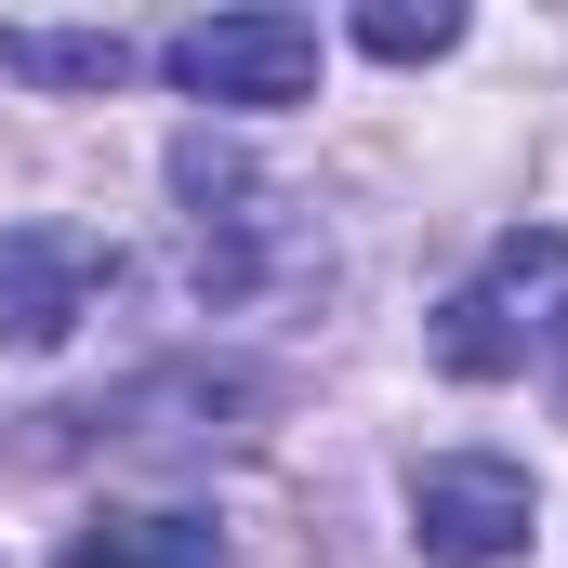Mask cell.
I'll list each match as a JSON object with an SVG mask.
<instances>
[{
	"label": "cell",
	"instance_id": "obj_9",
	"mask_svg": "<svg viewBox=\"0 0 568 568\" xmlns=\"http://www.w3.org/2000/svg\"><path fill=\"white\" fill-rule=\"evenodd\" d=\"M556 371H568V331H556Z\"/></svg>",
	"mask_w": 568,
	"mask_h": 568
},
{
	"label": "cell",
	"instance_id": "obj_4",
	"mask_svg": "<svg viewBox=\"0 0 568 568\" xmlns=\"http://www.w3.org/2000/svg\"><path fill=\"white\" fill-rule=\"evenodd\" d=\"M106 291H120V252L93 225H67V212L0 225V357H53Z\"/></svg>",
	"mask_w": 568,
	"mask_h": 568
},
{
	"label": "cell",
	"instance_id": "obj_8",
	"mask_svg": "<svg viewBox=\"0 0 568 568\" xmlns=\"http://www.w3.org/2000/svg\"><path fill=\"white\" fill-rule=\"evenodd\" d=\"M357 53H384V67L463 53V0H371V13H357Z\"/></svg>",
	"mask_w": 568,
	"mask_h": 568
},
{
	"label": "cell",
	"instance_id": "obj_5",
	"mask_svg": "<svg viewBox=\"0 0 568 568\" xmlns=\"http://www.w3.org/2000/svg\"><path fill=\"white\" fill-rule=\"evenodd\" d=\"M529 529H542V489L503 449H436L410 476V542L436 568H503V556H529Z\"/></svg>",
	"mask_w": 568,
	"mask_h": 568
},
{
	"label": "cell",
	"instance_id": "obj_6",
	"mask_svg": "<svg viewBox=\"0 0 568 568\" xmlns=\"http://www.w3.org/2000/svg\"><path fill=\"white\" fill-rule=\"evenodd\" d=\"M145 67L159 53L133 27H27V13L0 27V80H27V93H133Z\"/></svg>",
	"mask_w": 568,
	"mask_h": 568
},
{
	"label": "cell",
	"instance_id": "obj_7",
	"mask_svg": "<svg viewBox=\"0 0 568 568\" xmlns=\"http://www.w3.org/2000/svg\"><path fill=\"white\" fill-rule=\"evenodd\" d=\"M67 568H225V529L212 516H93Z\"/></svg>",
	"mask_w": 568,
	"mask_h": 568
},
{
	"label": "cell",
	"instance_id": "obj_2",
	"mask_svg": "<svg viewBox=\"0 0 568 568\" xmlns=\"http://www.w3.org/2000/svg\"><path fill=\"white\" fill-rule=\"evenodd\" d=\"M568 331V225H503L489 265L436 304V371L449 384H503Z\"/></svg>",
	"mask_w": 568,
	"mask_h": 568
},
{
	"label": "cell",
	"instance_id": "obj_1",
	"mask_svg": "<svg viewBox=\"0 0 568 568\" xmlns=\"http://www.w3.org/2000/svg\"><path fill=\"white\" fill-rule=\"evenodd\" d=\"M172 199H185V278H199V304H265V291L331 278V239L304 225V199L265 185L212 120L172 133Z\"/></svg>",
	"mask_w": 568,
	"mask_h": 568
},
{
	"label": "cell",
	"instance_id": "obj_3",
	"mask_svg": "<svg viewBox=\"0 0 568 568\" xmlns=\"http://www.w3.org/2000/svg\"><path fill=\"white\" fill-rule=\"evenodd\" d=\"M317 67H331L317 13H278V0H252V13H199V27H172V40H159V80H172L185 106H239V120L304 106V93H317Z\"/></svg>",
	"mask_w": 568,
	"mask_h": 568
}]
</instances>
